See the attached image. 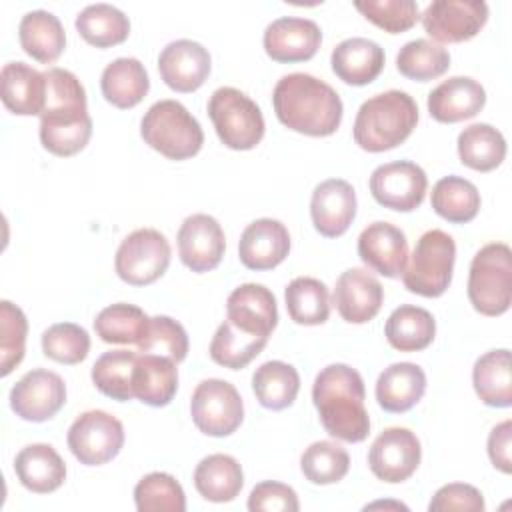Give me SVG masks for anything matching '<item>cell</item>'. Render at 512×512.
I'll use <instances>...</instances> for the list:
<instances>
[{"instance_id":"1","label":"cell","mask_w":512,"mask_h":512,"mask_svg":"<svg viewBox=\"0 0 512 512\" xmlns=\"http://www.w3.org/2000/svg\"><path fill=\"white\" fill-rule=\"evenodd\" d=\"M46 104L40 114V142L54 156H74L92 136V118L82 82L64 68H48Z\"/></svg>"},{"instance_id":"43","label":"cell","mask_w":512,"mask_h":512,"mask_svg":"<svg viewBox=\"0 0 512 512\" xmlns=\"http://www.w3.org/2000/svg\"><path fill=\"white\" fill-rule=\"evenodd\" d=\"M396 68L410 80L428 82L450 68V52L432 40L416 38L400 48L396 54Z\"/></svg>"},{"instance_id":"17","label":"cell","mask_w":512,"mask_h":512,"mask_svg":"<svg viewBox=\"0 0 512 512\" xmlns=\"http://www.w3.org/2000/svg\"><path fill=\"white\" fill-rule=\"evenodd\" d=\"M262 42L266 54L274 62H304L318 52L322 44V30L310 18L282 16L266 26Z\"/></svg>"},{"instance_id":"45","label":"cell","mask_w":512,"mask_h":512,"mask_svg":"<svg viewBox=\"0 0 512 512\" xmlns=\"http://www.w3.org/2000/svg\"><path fill=\"white\" fill-rule=\"evenodd\" d=\"M134 504L140 512H184L186 496L172 474L150 472L134 486Z\"/></svg>"},{"instance_id":"47","label":"cell","mask_w":512,"mask_h":512,"mask_svg":"<svg viewBox=\"0 0 512 512\" xmlns=\"http://www.w3.org/2000/svg\"><path fill=\"white\" fill-rule=\"evenodd\" d=\"M42 352L54 362L78 364L90 352V336L74 322H58L44 330Z\"/></svg>"},{"instance_id":"30","label":"cell","mask_w":512,"mask_h":512,"mask_svg":"<svg viewBox=\"0 0 512 512\" xmlns=\"http://www.w3.org/2000/svg\"><path fill=\"white\" fill-rule=\"evenodd\" d=\"M100 90L106 102L126 110L144 100L150 90V78L138 58H116L102 70Z\"/></svg>"},{"instance_id":"41","label":"cell","mask_w":512,"mask_h":512,"mask_svg":"<svg viewBox=\"0 0 512 512\" xmlns=\"http://www.w3.org/2000/svg\"><path fill=\"white\" fill-rule=\"evenodd\" d=\"M268 344V338L248 334L224 320L212 336L210 358L230 370H242L248 366Z\"/></svg>"},{"instance_id":"40","label":"cell","mask_w":512,"mask_h":512,"mask_svg":"<svg viewBox=\"0 0 512 512\" xmlns=\"http://www.w3.org/2000/svg\"><path fill=\"white\" fill-rule=\"evenodd\" d=\"M150 318L140 306L118 302L98 312L94 332L106 344H138L148 328Z\"/></svg>"},{"instance_id":"23","label":"cell","mask_w":512,"mask_h":512,"mask_svg":"<svg viewBox=\"0 0 512 512\" xmlns=\"http://www.w3.org/2000/svg\"><path fill=\"white\" fill-rule=\"evenodd\" d=\"M290 252L288 228L274 218L250 222L238 242L240 262L250 270H272Z\"/></svg>"},{"instance_id":"35","label":"cell","mask_w":512,"mask_h":512,"mask_svg":"<svg viewBox=\"0 0 512 512\" xmlns=\"http://www.w3.org/2000/svg\"><path fill=\"white\" fill-rule=\"evenodd\" d=\"M458 158L464 166L490 172L506 158V140L500 130L486 122L470 124L458 134Z\"/></svg>"},{"instance_id":"27","label":"cell","mask_w":512,"mask_h":512,"mask_svg":"<svg viewBox=\"0 0 512 512\" xmlns=\"http://www.w3.org/2000/svg\"><path fill=\"white\" fill-rule=\"evenodd\" d=\"M178 390V368L176 362L158 356L138 352L134 374H132V392L134 398L142 404L162 408L168 406Z\"/></svg>"},{"instance_id":"4","label":"cell","mask_w":512,"mask_h":512,"mask_svg":"<svg viewBox=\"0 0 512 512\" xmlns=\"http://www.w3.org/2000/svg\"><path fill=\"white\" fill-rule=\"evenodd\" d=\"M418 124V104L402 90H386L362 102L356 112L354 142L366 152H384L402 144Z\"/></svg>"},{"instance_id":"5","label":"cell","mask_w":512,"mask_h":512,"mask_svg":"<svg viewBox=\"0 0 512 512\" xmlns=\"http://www.w3.org/2000/svg\"><path fill=\"white\" fill-rule=\"evenodd\" d=\"M142 140L168 160H186L200 152L204 132L200 122L178 100L154 102L140 120Z\"/></svg>"},{"instance_id":"44","label":"cell","mask_w":512,"mask_h":512,"mask_svg":"<svg viewBox=\"0 0 512 512\" xmlns=\"http://www.w3.org/2000/svg\"><path fill=\"white\" fill-rule=\"evenodd\" d=\"M300 470L312 484L326 486L340 482L350 470L348 452L330 440L312 442L300 456Z\"/></svg>"},{"instance_id":"12","label":"cell","mask_w":512,"mask_h":512,"mask_svg":"<svg viewBox=\"0 0 512 512\" xmlns=\"http://www.w3.org/2000/svg\"><path fill=\"white\" fill-rule=\"evenodd\" d=\"M426 34L444 44H458L474 38L488 20L484 0H434L420 14Z\"/></svg>"},{"instance_id":"14","label":"cell","mask_w":512,"mask_h":512,"mask_svg":"<svg viewBox=\"0 0 512 512\" xmlns=\"http://www.w3.org/2000/svg\"><path fill=\"white\" fill-rule=\"evenodd\" d=\"M422 448L418 436L400 426L386 428L376 436L368 452V466L372 474L388 484L408 480L420 466Z\"/></svg>"},{"instance_id":"52","label":"cell","mask_w":512,"mask_h":512,"mask_svg":"<svg viewBox=\"0 0 512 512\" xmlns=\"http://www.w3.org/2000/svg\"><path fill=\"white\" fill-rule=\"evenodd\" d=\"M510 444H512V422L504 420L496 424L488 436V456L494 468H498L504 474L512 472V456H510Z\"/></svg>"},{"instance_id":"18","label":"cell","mask_w":512,"mask_h":512,"mask_svg":"<svg viewBox=\"0 0 512 512\" xmlns=\"http://www.w3.org/2000/svg\"><path fill=\"white\" fill-rule=\"evenodd\" d=\"M212 68L210 52L194 40L180 38L166 44L158 56V72L168 88L174 92L198 90Z\"/></svg>"},{"instance_id":"3","label":"cell","mask_w":512,"mask_h":512,"mask_svg":"<svg viewBox=\"0 0 512 512\" xmlns=\"http://www.w3.org/2000/svg\"><path fill=\"white\" fill-rule=\"evenodd\" d=\"M366 388L358 370L348 364L322 368L312 384V402L324 430L344 442H362L370 432L364 406Z\"/></svg>"},{"instance_id":"11","label":"cell","mask_w":512,"mask_h":512,"mask_svg":"<svg viewBox=\"0 0 512 512\" xmlns=\"http://www.w3.org/2000/svg\"><path fill=\"white\" fill-rule=\"evenodd\" d=\"M68 448L84 466H100L118 456L124 446L122 422L104 412H82L68 428Z\"/></svg>"},{"instance_id":"20","label":"cell","mask_w":512,"mask_h":512,"mask_svg":"<svg viewBox=\"0 0 512 512\" xmlns=\"http://www.w3.org/2000/svg\"><path fill=\"white\" fill-rule=\"evenodd\" d=\"M356 216V190L342 178L320 182L310 198V218L326 238L342 236Z\"/></svg>"},{"instance_id":"21","label":"cell","mask_w":512,"mask_h":512,"mask_svg":"<svg viewBox=\"0 0 512 512\" xmlns=\"http://www.w3.org/2000/svg\"><path fill=\"white\" fill-rule=\"evenodd\" d=\"M384 288L368 270L348 268L344 270L332 294V302L338 314L350 324L370 322L382 308Z\"/></svg>"},{"instance_id":"10","label":"cell","mask_w":512,"mask_h":512,"mask_svg":"<svg viewBox=\"0 0 512 512\" xmlns=\"http://www.w3.org/2000/svg\"><path fill=\"white\" fill-rule=\"evenodd\" d=\"M190 416L202 434L214 438L230 436L244 420L242 396L236 386L226 380H202L192 392Z\"/></svg>"},{"instance_id":"50","label":"cell","mask_w":512,"mask_h":512,"mask_svg":"<svg viewBox=\"0 0 512 512\" xmlns=\"http://www.w3.org/2000/svg\"><path fill=\"white\" fill-rule=\"evenodd\" d=\"M484 508L482 492L464 482H452L438 488L428 504L430 512H484Z\"/></svg>"},{"instance_id":"39","label":"cell","mask_w":512,"mask_h":512,"mask_svg":"<svg viewBox=\"0 0 512 512\" xmlns=\"http://www.w3.org/2000/svg\"><path fill=\"white\" fill-rule=\"evenodd\" d=\"M288 316L302 326L324 324L330 316V292L324 282L310 276L294 278L284 290Z\"/></svg>"},{"instance_id":"33","label":"cell","mask_w":512,"mask_h":512,"mask_svg":"<svg viewBox=\"0 0 512 512\" xmlns=\"http://www.w3.org/2000/svg\"><path fill=\"white\" fill-rule=\"evenodd\" d=\"M194 486L204 500L232 502L244 486L242 466L234 456L210 454L196 464Z\"/></svg>"},{"instance_id":"46","label":"cell","mask_w":512,"mask_h":512,"mask_svg":"<svg viewBox=\"0 0 512 512\" xmlns=\"http://www.w3.org/2000/svg\"><path fill=\"white\" fill-rule=\"evenodd\" d=\"M136 346L138 352L166 356L178 364L188 354V334L180 322L158 314L150 318L146 334Z\"/></svg>"},{"instance_id":"26","label":"cell","mask_w":512,"mask_h":512,"mask_svg":"<svg viewBox=\"0 0 512 512\" xmlns=\"http://www.w3.org/2000/svg\"><path fill=\"white\" fill-rule=\"evenodd\" d=\"M332 72L346 84L366 86L374 82L384 68V50L374 40L354 36L332 50Z\"/></svg>"},{"instance_id":"6","label":"cell","mask_w":512,"mask_h":512,"mask_svg":"<svg viewBox=\"0 0 512 512\" xmlns=\"http://www.w3.org/2000/svg\"><path fill=\"white\" fill-rule=\"evenodd\" d=\"M468 300L484 316H500L512 304V250L504 242L482 246L468 272Z\"/></svg>"},{"instance_id":"16","label":"cell","mask_w":512,"mask_h":512,"mask_svg":"<svg viewBox=\"0 0 512 512\" xmlns=\"http://www.w3.org/2000/svg\"><path fill=\"white\" fill-rule=\"evenodd\" d=\"M226 250L224 230L210 214H192L184 218L178 230V256L192 272L214 270Z\"/></svg>"},{"instance_id":"38","label":"cell","mask_w":512,"mask_h":512,"mask_svg":"<svg viewBox=\"0 0 512 512\" xmlns=\"http://www.w3.org/2000/svg\"><path fill=\"white\" fill-rule=\"evenodd\" d=\"M430 202L440 218L452 224H464L476 218L480 210V192L470 180L450 174L434 184Z\"/></svg>"},{"instance_id":"13","label":"cell","mask_w":512,"mask_h":512,"mask_svg":"<svg viewBox=\"0 0 512 512\" xmlns=\"http://www.w3.org/2000/svg\"><path fill=\"white\" fill-rule=\"evenodd\" d=\"M368 186L380 206L396 212H412L424 202L428 178L416 162L396 160L380 164L370 174Z\"/></svg>"},{"instance_id":"7","label":"cell","mask_w":512,"mask_h":512,"mask_svg":"<svg viewBox=\"0 0 512 512\" xmlns=\"http://www.w3.org/2000/svg\"><path fill=\"white\" fill-rule=\"evenodd\" d=\"M454 260L456 244L450 234L438 228L424 232L402 272L406 290L424 298L442 296L452 282Z\"/></svg>"},{"instance_id":"19","label":"cell","mask_w":512,"mask_h":512,"mask_svg":"<svg viewBox=\"0 0 512 512\" xmlns=\"http://www.w3.org/2000/svg\"><path fill=\"white\" fill-rule=\"evenodd\" d=\"M358 256L370 270L398 278L408 262L406 234L390 222H372L358 236Z\"/></svg>"},{"instance_id":"2","label":"cell","mask_w":512,"mask_h":512,"mask_svg":"<svg viewBox=\"0 0 512 512\" xmlns=\"http://www.w3.org/2000/svg\"><path fill=\"white\" fill-rule=\"evenodd\" d=\"M272 106L286 128L316 138L334 134L344 112L338 92L306 72L282 76L274 86Z\"/></svg>"},{"instance_id":"15","label":"cell","mask_w":512,"mask_h":512,"mask_svg":"<svg viewBox=\"0 0 512 512\" xmlns=\"http://www.w3.org/2000/svg\"><path fill=\"white\" fill-rule=\"evenodd\" d=\"M66 402L64 380L46 368L26 372L10 390V408L28 422H46L60 412Z\"/></svg>"},{"instance_id":"32","label":"cell","mask_w":512,"mask_h":512,"mask_svg":"<svg viewBox=\"0 0 512 512\" xmlns=\"http://www.w3.org/2000/svg\"><path fill=\"white\" fill-rule=\"evenodd\" d=\"M472 384L478 398L492 408L512 406L510 350L498 348L482 354L472 368Z\"/></svg>"},{"instance_id":"28","label":"cell","mask_w":512,"mask_h":512,"mask_svg":"<svg viewBox=\"0 0 512 512\" xmlns=\"http://www.w3.org/2000/svg\"><path fill=\"white\" fill-rule=\"evenodd\" d=\"M426 392V374L414 362H396L376 380V400L386 412L400 414L414 408Z\"/></svg>"},{"instance_id":"24","label":"cell","mask_w":512,"mask_h":512,"mask_svg":"<svg viewBox=\"0 0 512 512\" xmlns=\"http://www.w3.org/2000/svg\"><path fill=\"white\" fill-rule=\"evenodd\" d=\"M486 104V90L470 76H452L428 94V112L436 122L456 124L474 118Z\"/></svg>"},{"instance_id":"25","label":"cell","mask_w":512,"mask_h":512,"mask_svg":"<svg viewBox=\"0 0 512 512\" xmlns=\"http://www.w3.org/2000/svg\"><path fill=\"white\" fill-rule=\"evenodd\" d=\"M4 106L18 116H40L46 104V76L26 62H8L0 72Z\"/></svg>"},{"instance_id":"8","label":"cell","mask_w":512,"mask_h":512,"mask_svg":"<svg viewBox=\"0 0 512 512\" xmlns=\"http://www.w3.org/2000/svg\"><path fill=\"white\" fill-rule=\"evenodd\" d=\"M208 116L224 146L230 150H252L264 138V116L260 106L244 92L222 86L208 100Z\"/></svg>"},{"instance_id":"31","label":"cell","mask_w":512,"mask_h":512,"mask_svg":"<svg viewBox=\"0 0 512 512\" xmlns=\"http://www.w3.org/2000/svg\"><path fill=\"white\" fill-rule=\"evenodd\" d=\"M22 50L42 64H52L60 58L66 46L64 26L48 10L26 12L18 26Z\"/></svg>"},{"instance_id":"22","label":"cell","mask_w":512,"mask_h":512,"mask_svg":"<svg viewBox=\"0 0 512 512\" xmlns=\"http://www.w3.org/2000/svg\"><path fill=\"white\" fill-rule=\"evenodd\" d=\"M226 320L248 334L270 338L278 324L276 298L264 284L246 282L230 292Z\"/></svg>"},{"instance_id":"49","label":"cell","mask_w":512,"mask_h":512,"mask_svg":"<svg viewBox=\"0 0 512 512\" xmlns=\"http://www.w3.org/2000/svg\"><path fill=\"white\" fill-rule=\"evenodd\" d=\"M354 8L390 34L406 32L420 20V10L414 0H358Z\"/></svg>"},{"instance_id":"36","label":"cell","mask_w":512,"mask_h":512,"mask_svg":"<svg viewBox=\"0 0 512 512\" xmlns=\"http://www.w3.org/2000/svg\"><path fill=\"white\" fill-rule=\"evenodd\" d=\"M252 390L256 400L268 410H284L294 404L300 390V376L292 364L268 360L252 374Z\"/></svg>"},{"instance_id":"48","label":"cell","mask_w":512,"mask_h":512,"mask_svg":"<svg viewBox=\"0 0 512 512\" xmlns=\"http://www.w3.org/2000/svg\"><path fill=\"white\" fill-rule=\"evenodd\" d=\"M28 320L10 300L0 302V374L8 376L24 358Z\"/></svg>"},{"instance_id":"29","label":"cell","mask_w":512,"mask_h":512,"mask_svg":"<svg viewBox=\"0 0 512 512\" xmlns=\"http://www.w3.org/2000/svg\"><path fill=\"white\" fill-rule=\"evenodd\" d=\"M20 484L34 494L58 490L66 480V464L50 444H28L14 458Z\"/></svg>"},{"instance_id":"34","label":"cell","mask_w":512,"mask_h":512,"mask_svg":"<svg viewBox=\"0 0 512 512\" xmlns=\"http://www.w3.org/2000/svg\"><path fill=\"white\" fill-rule=\"evenodd\" d=\"M386 340L400 352H418L432 344L436 336L434 316L420 306L402 304L386 320Z\"/></svg>"},{"instance_id":"51","label":"cell","mask_w":512,"mask_h":512,"mask_svg":"<svg viewBox=\"0 0 512 512\" xmlns=\"http://www.w3.org/2000/svg\"><path fill=\"white\" fill-rule=\"evenodd\" d=\"M250 512H298L300 502L292 486L266 480L252 488L248 496Z\"/></svg>"},{"instance_id":"53","label":"cell","mask_w":512,"mask_h":512,"mask_svg":"<svg viewBox=\"0 0 512 512\" xmlns=\"http://www.w3.org/2000/svg\"><path fill=\"white\" fill-rule=\"evenodd\" d=\"M372 508H396V510H408V506H404L402 502H372V504L364 506V510H372Z\"/></svg>"},{"instance_id":"37","label":"cell","mask_w":512,"mask_h":512,"mask_svg":"<svg viewBox=\"0 0 512 512\" xmlns=\"http://www.w3.org/2000/svg\"><path fill=\"white\" fill-rule=\"evenodd\" d=\"M78 34L96 48H110L122 44L130 34L128 16L106 2L90 4L76 16Z\"/></svg>"},{"instance_id":"9","label":"cell","mask_w":512,"mask_h":512,"mask_svg":"<svg viewBox=\"0 0 512 512\" xmlns=\"http://www.w3.org/2000/svg\"><path fill=\"white\" fill-rule=\"evenodd\" d=\"M170 256L172 250L162 232L154 228H138L120 242L114 268L118 278L126 284L148 286L168 270Z\"/></svg>"},{"instance_id":"42","label":"cell","mask_w":512,"mask_h":512,"mask_svg":"<svg viewBox=\"0 0 512 512\" xmlns=\"http://www.w3.org/2000/svg\"><path fill=\"white\" fill-rule=\"evenodd\" d=\"M138 352L132 350H108L92 366L94 386L108 398L128 402L134 398L132 374Z\"/></svg>"}]
</instances>
